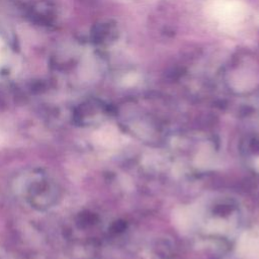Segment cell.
<instances>
[{
    "mask_svg": "<svg viewBox=\"0 0 259 259\" xmlns=\"http://www.w3.org/2000/svg\"><path fill=\"white\" fill-rule=\"evenodd\" d=\"M29 19L38 25H52L57 18V7L50 0H39L34 2L27 11Z\"/></svg>",
    "mask_w": 259,
    "mask_h": 259,
    "instance_id": "obj_2",
    "label": "cell"
},
{
    "mask_svg": "<svg viewBox=\"0 0 259 259\" xmlns=\"http://www.w3.org/2000/svg\"><path fill=\"white\" fill-rule=\"evenodd\" d=\"M227 69V81L236 90L249 91L259 83V63L252 57L238 58Z\"/></svg>",
    "mask_w": 259,
    "mask_h": 259,
    "instance_id": "obj_1",
    "label": "cell"
},
{
    "mask_svg": "<svg viewBox=\"0 0 259 259\" xmlns=\"http://www.w3.org/2000/svg\"><path fill=\"white\" fill-rule=\"evenodd\" d=\"M2 139H3V138H2V135H1V133H0V144L2 143Z\"/></svg>",
    "mask_w": 259,
    "mask_h": 259,
    "instance_id": "obj_3",
    "label": "cell"
}]
</instances>
